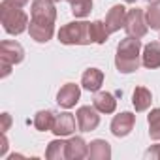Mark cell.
I'll return each instance as SVG.
<instances>
[{
    "instance_id": "6da1fadb",
    "label": "cell",
    "mask_w": 160,
    "mask_h": 160,
    "mask_svg": "<svg viewBox=\"0 0 160 160\" xmlns=\"http://www.w3.org/2000/svg\"><path fill=\"white\" fill-rule=\"evenodd\" d=\"M141 40L134 36H126L117 45L115 66L121 73H132L141 66Z\"/></svg>"
},
{
    "instance_id": "7a4b0ae2",
    "label": "cell",
    "mask_w": 160,
    "mask_h": 160,
    "mask_svg": "<svg viewBox=\"0 0 160 160\" xmlns=\"http://www.w3.org/2000/svg\"><path fill=\"white\" fill-rule=\"evenodd\" d=\"M0 21H2L4 32L12 36H19L25 30H28V23H30L25 10L13 4L12 0H2L0 2Z\"/></svg>"
},
{
    "instance_id": "3957f363",
    "label": "cell",
    "mask_w": 160,
    "mask_h": 160,
    "mask_svg": "<svg viewBox=\"0 0 160 160\" xmlns=\"http://www.w3.org/2000/svg\"><path fill=\"white\" fill-rule=\"evenodd\" d=\"M58 42L64 45H91V23L87 21H72L60 27Z\"/></svg>"
},
{
    "instance_id": "277c9868",
    "label": "cell",
    "mask_w": 160,
    "mask_h": 160,
    "mask_svg": "<svg viewBox=\"0 0 160 160\" xmlns=\"http://www.w3.org/2000/svg\"><path fill=\"white\" fill-rule=\"evenodd\" d=\"M25 60V49L15 40H4L0 43V64H2V77H8L15 64Z\"/></svg>"
},
{
    "instance_id": "5b68a950",
    "label": "cell",
    "mask_w": 160,
    "mask_h": 160,
    "mask_svg": "<svg viewBox=\"0 0 160 160\" xmlns=\"http://www.w3.org/2000/svg\"><path fill=\"white\" fill-rule=\"evenodd\" d=\"M124 30H126L128 36H134V38H139V40L149 32L147 17H145V12H143L141 8H132V10H128L126 23H124Z\"/></svg>"
},
{
    "instance_id": "8992f818",
    "label": "cell",
    "mask_w": 160,
    "mask_h": 160,
    "mask_svg": "<svg viewBox=\"0 0 160 160\" xmlns=\"http://www.w3.org/2000/svg\"><path fill=\"white\" fill-rule=\"evenodd\" d=\"M57 10L53 0H32L30 4V21L36 23H55Z\"/></svg>"
},
{
    "instance_id": "52a82bcc",
    "label": "cell",
    "mask_w": 160,
    "mask_h": 160,
    "mask_svg": "<svg viewBox=\"0 0 160 160\" xmlns=\"http://www.w3.org/2000/svg\"><path fill=\"white\" fill-rule=\"evenodd\" d=\"M100 111L94 106H81L77 109L75 117H77V128L81 132H92L98 128L100 124Z\"/></svg>"
},
{
    "instance_id": "ba28073f",
    "label": "cell",
    "mask_w": 160,
    "mask_h": 160,
    "mask_svg": "<svg viewBox=\"0 0 160 160\" xmlns=\"http://www.w3.org/2000/svg\"><path fill=\"white\" fill-rule=\"evenodd\" d=\"M134 124H136V115L130 111H122V113L113 117L109 128H111V134L115 138H126L134 130Z\"/></svg>"
},
{
    "instance_id": "9c48e42d",
    "label": "cell",
    "mask_w": 160,
    "mask_h": 160,
    "mask_svg": "<svg viewBox=\"0 0 160 160\" xmlns=\"http://www.w3.org/2000/svg\"><path fill=\"white\" fill-rule=\"evenodd\" d=\"M79 96H81V89L75 83H66L60 87V91L57 92V104L64 109H72L77 102H79Z\"/></svg>"
},
{
    "instance_id": "30bf717a",
    "label": "cell",
    "mask_w": 160,
    "mask_h": 160,
    "mask_svg": "<svg viewBox=\"0 0 160 160\" xmlns=\"http://www.w3.org/2000/svg\"><path fill=\"white\" fill-rule=\"evenodd\" d=\"M75 119L72 113H57L55 115V121H53V128L51 132L57 136V138H66V136H72L75 132Z\"/></svg>"
},
{
    "instance_id": "8fae6325",
    "label": "cell",
    "mask_w": 160,
    "mask_h": 160,
    "mask_svg": "<svg viewBox=\"0 0 160 160\" xmlns=\"http://www.w3.org/2000/svg\"><path fill=\"white\" fill-rule=\"evenodd\" d=\"M126 15H128V10H126L122 4H117V6L109 8V12H108V15H106V27H108L109 34L119 32L121 28H124Z\"/></svg>"
},
{
    "instance_id": "7c38bea8",
    "label": "cell",
    "mask_w": 160,
    "mask_h": 160,
    "mask_svg": "<svg viewBox=\"0 0 160 160\" xmlns=\"http://www.w3.org/2000/svg\"><path fill=\"white\" fill-rule=\"evenodd\" d=\"M28 34L34 42L38 43H47L53 34H55V23H36L30 21L28 23Z\"/></svg>"
},
{
    "instance_id": "4fadbf2b",
    "label": "cell",
    "mask_w": 160,
    "mask_h": 160,
    "mask_svg": "<svg viewBox=\"0 0 160 160\" xmlns=\"http://www.w3.org/2000/svg\"><path fill=\"white\" fill-rule=\"evenodd\" d=\"M81 85L89 92H98L104 85V72L100 68H87L81 75Z\"/></svg>"
},
{
    "instance_id": "5bb4252c",
    "label": "cell",
    "mask_w": 160,
    "mask_h": 160,
    "mask_svg": "<svg viewBox=\"0 0 160 160\" xmlns=\"http://www.w3.org/2000/svg\"><path fill=\"white\" fill-rule=\"evenodd\" d=\"M66 152H68V158H72V160L89 158V143L81 136H73V138L68 139Z\"/></svg>"
},
{
    "instance_id": "9a60e30c",
    "label": "cell",
    "mask_w": 160,
    "mask_h": 160,
    "mask_svg": "<svg viewBox=\"0 0 160 160\" xmlns=\"http://www.w3.org/2000/svg\"><path fill=\"white\" fill-rule=\"evenodd\" d=\"M141 64L149 70L160 68V42H151L143 47L141 53Z\"/></svg>"
},
{
    "instance_id": "2e32d148",
    "label": "cell",
    "mask_w": 160,
    "mask_h": 160,
    "mask_svg": "<svg viewBox=\"0 0 160 160\" xmlns=\"http://www.w3.org/2000/svg\"><path fill=\"white\" fill-rule=\"evenodd\" d=\"M151 102H152V94L147 87H136L134 89V94H132V106L138 113L141 111H147L151 108Z\"/></svg>"
},
{
    "instance_id": "e0dca14e",
    "label": "cell",
    "mask_w": 160,
    "mask_h": 160,
    "mask_svg": "<svg viewBox=\"0 0 160 160\" xmlns=\"http://www.w3.org/2000/svg\"><path fill=\"white\" fill-rule=\"evenodd\" d=\"M89 158L91 160H109L111 145L106 139H94L89 143Z\"/></svg>"
},
{
    "instance_id": "ac0fdd59",
    "label": "cell",
    "mask_w": 160,
    "mask_h": 160,
    "mask_svg": "<svg viewBox=\"0 0 160 160\" xmlns=\"http://www.w3.org/2000/svg\"><path fill=\"white\" fill-rule=\"evenodd\" d=\"M92 106L100 111V113H113L115 111V108H117V100H115V96L111 94V92H96V96H94V100H92Z\"/></svg>"
},
{
    "instance_id": "d6986e66",
    "label": "cell",
    "mask_w": 160,
    "mask_h": 160,
    "mask_svg": "<svg viewBox=\"0 0 160 160\" xmlns=\"http://www.w3.org/2000/svg\"><path fill=\"white\" fill-rule=\"evenodd\" d=\"M55 115H57V113H55L53 109H40V111L34 115V121H32L34 128L40 130V132H51Z\"/></svg>"
},
{
    "instance_id": "ffe728a7",
    "label": "cell",
    "mask_w": 160,
    "mask_h": 160,
    "mask_svg": "<svg viewBox=\"0 0 160 160\" xmlns=\"http://www.w3.org/2000/svg\"><path fill=\"white\" fill-rule=\"evenodd\" d=\"M66 145H68V141H64V139H53L45 149V158H49V160H64V158H68Z\"/></svg>"
},
{
    "instance_id": "44dd1931",
    "label": "cell",
    "mask_w": 160,
    "mask_h": 160,
    "mask_svg": "<svg viewBox=\"0 0 160 160\" xmlns=\"http://www.w3.org/2000/svg\"><path fill=\"white\" fill-rule=\"evenodd\" d=\"M109 38V30L106 27V21H92L91 23V40L92 43H106Z\"/></svg>"
},
{
    "instance_id": "7402d4cb",
    "label": "cell",
    "mask_w": 160,
    "mask_h": 160,
    "mask_svg": "<svg viewBox=\"0 0 160 160\" xmlns=\"http://www.w3.org/2000/svg\"><path fill=\"white\" fill-rule=\"evenodd\" d=\"M147 122H149V136L154 141H160V108L151 109V113L147 115Z\"/></svg>"
},
{
    "instance_id": "603a6c76",
    "label": "cell",
    "mask_w": 160,
    "mask_h": 160,
    "mask_svg": "<svg viewBox=\"0 0 160 160\" xmlns=\"http://www.w3.org/2000/svg\"><path fill=\"white\" fill-rule=\"evenodd\" d=\"M145 17L151 30H160V2H152L145 10Z\"/></svg>"
},
{
    "instance_id": "cb8c5ba5",
    "label": "cell",
    "mask_w": 160,
    "mask_h": 160,
    "mask_svg": "<svg viewBox=\"0 0 160 160\" xmlns=\"http://www.w3.org/2000/svg\"><path fill=\"white\" fill-rule=\"evenodd\" d=\"M70 6H72L73 17H77V19H85V17L92 12V0H75V2L70 4Z\"/></svg>"
},
{
    "instance_id": "d4e9b609",
    "label": "cell",
    "mask_w": 160,
    "mask_h": 160,
    "mask_svg": "<svg viewBox=\"0 0 160 160\" xmlns=\"http://www.w3.org/2000/svg\"><path fill=\"white\" fill-rule=\"evenodd\" d=\"M145 156H147V158H156V160H160V145H152L151 149H147V151H145Z\"/></svg>"
},
{
    "instance_id": "484cf974",
    "label": "cell",
    "mask_w": 160,
    "mask_h": 160,
    "mask_svg": "<svg viewBox=\"0 0 160 160\" xmlns=\"http://www.w3.org/2000/svg\"><path fill=\"white\" fill-rule=\"evenodd\" d=\"M10 124H12V117H10V113H2V134L8 132Z\"/></svg>"
},
{
    "instance_id": "4316f807",
    "label": "cell",
    "mask_w": 160,
    "mask_h": 160,
    "mask_svg": "<svg viewBox=\"0 0 160 160\" xmlns=\"http://www.w3.org/2000/svg\"><path fill=\"white\" fill-rule=\"evenodd\" d=\"M12 2H13V4H17V6H21V8H25V6L30 2V0H12Z\"/></svg>"
},
{
    "instance_id": "83f0119b",
    "label": "cell",
    "mask_w": 160,
    "mask_h": 160,
    "mask_svg": "<svg viewBox=\"0 0 160 160\" xmlns=\"http://www.w3.org/2000/svg\"><path fill=\"white\" fill-rule=\"evenodd\" d=\"M124 2H128V4H136L138 0H124Z\"/></svg>"
},
{
    "instance_id": "f1b7e54d",
    "label": "cell",
    "mask_w": 160,
    "mask_h": 160,
    "mask_svg": "<svg viewBox=\"0 0 160 160\" xmlns=\"http://www.w3.org/2000/svg\"><path fill=\"white\" fill-rule=\"evenodd\" d=\"M147 2H149V4H152V2H160V0H147Z\"/></svg>"
},
{
    "instance_id": "f546056e",
    "label": "cell",
    "mask_w": 160,
    "mask_h": 160,
    "mask_svg": "<svg viewBox=\"0 0 160 160\" xmlns=\"http://www.w3.org/2000/svg\"><path fill=\"white\" fill-rule=\"evenodd\" d=\"M66 2H70V4H73V2H75V0H66Z\"/></svg>"
},
{
    "instance_id": "4dcf8cb0",
    "label": "cell",
    "mask_w": 160,
    "mask_h": 160,
    "mask_svg": "<svg viewBox=\"0 0 160 160\" xmlns=\"http://www.w3.org/2000/svg\"><path fill=\"white\" fill-rule=\"evenodd\" d=\"M53 2H60V0H53Z\"/></svg>"
},
{
    "instance_id": "1f68e13d",
    "label": "cell",
    "mask_w": 160,
    "mask_h": 160,
    "mask_svg": "<svg viewBox=\"0 0 160 160\" xmlns=\"http://www.w3.org/2000/svg\"><path fill=\"white\" fill-rule=\"evenodd\" d=\"M158 40H160V38H158Z\"/></svg>"
}]
</instances>
